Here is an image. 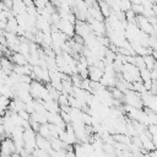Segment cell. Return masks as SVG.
Returning <instances> with one entry per match:
<instances>
[{"instance_id":"6da1fadb","label":"cell","mask_w":157,"mask_h":157,"mask_svg":"<svg viewBox=\"0 0 157 157\" xmlns=\"http://www.w3.org/2000/svg\"><path fill=\"white\" fill-rule=\"evenodd\" d=\"M20 114H23V112H22V110H20ZM25 117L28 119V115H27V114H25Z\"/></svg>"}]
</instances>
